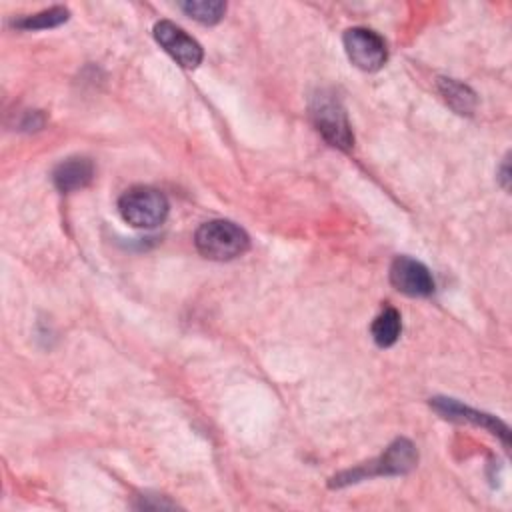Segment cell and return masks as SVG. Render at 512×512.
Segmentation results:
<instances>
[{"label": "cell", "mask_w": 512, "mask_h": 512, "mask_svg": "<svg viewBox=\"0 0 512 512\" xmlns=\"http://www.w3.org/2000/svg\"><path fill=\"white\" fill-rule=\"evenodd\" d=\"M194 244L204 258L224 262L242 256L250 246V238L230 220H210L198 226Z\"/></svg>", "instance_id": "6da1fadb"}, {"label": "cell", "mask_w": 512, "mask_h": 512, "mask_svg": "<svg viewBox=\"0 0 512 512\" xmlns=\"http://www.w3.org/2000/svg\"><path fill=\"white\" fill-rule=\"evenodd\" d=\"M118 210L130 226L150 230L166 220L170 204L160 190L150 186H134L120 196Z\"/></svg>", "instance_id": "7a4b0ae2"}, {"label": "cell", "mask_w": 512, "mask_h": 512, "mask_svg": "<svg viewBox=\"0 0 512 512\" xmlns=\"http://www.w3.org/2000/svg\"><path fill=\"white\" fill-rule=\"evenodd\" d=\"M310 114L316 130L324 136L328 144L340 150H350L354 146V134L346 110L332 92H318L312 98Z\"/></svg>", "instance_id": "3957f363"}, {"label": "cell", "mask_w": 512, "mask_h": 512, "mask_svg": "<svg viewBox=\"0 0 512 512\" xmlns=\"http://www.w3.org/2000/svg\"><path fill=\"white\" fill-rule=\"evenodd\" d=\"M418 462V452L414 444L406 438L394 440L382 456H378L372 462H366L364 466H358L350 472H344L330 482V486H346L360 482L366 476H382V474H406L410 472Z\"/></svg>", "instance_id": "277c9868"}, {"label": "cell", "mask_w": 512, "mask_h": 512, "mask_svg": "<svg viewBox=\"0 0 512 512\" xmlns=\"http://www.w3.org/2000/svg\"><path fill=\"white\" fill-rule=\"evenodd\" d=\"M342 40H344V50L356 68L374 72L384 66L388 58V50H386L384 38L378 32L356 26V28H348Z\"/></svg>", "instance_id": "5b68a950"}, {"label": "cell", "mask_w": 512, "mask_h": 512, "mask_svg": "<svg viewBox=\"0 0 512 512\" xmlns=\"http://www.w3.org/2000/svg\"><path fill=\"white\" fill-rule=\"evenodd\" d=\"M154 38L182 68H196L204 58L202 46L170 20L154 24Z\"/></svg>", "instance_id": "8992f818"}, {"label": "cell", "mask_w": 512, "mask_h": 512, "mask_svg": "<svg viewBox=\"0 0 512 512\" xmlns=\"http://www.w3.org/2000/svg\"><path fill=\"white\" fill-rule=\"evenodd\" d=\"M390 282L398 292L414 298L430 296L434 292V278L430 270L410 256L394 258L390 266Z\"/></svg>", "instance_id": "52a82bcc"}, {"label": "cell", "mask_w": 512, "mask_h": 512, "mask_svg": "<svg viewBox=\"0 0 512 512\" xmlns=\"http://www.w3.org/2000/svg\"><path fill=\"white\" fill-rule=\"evenodd\" d=\"M430 404L434 406L436 412H440L444 418L448 420H458V422H472L476 426H482L486 430H490L492 434H496L498 438H502L504 446L510 444V432L508 426L504 422H500L496 416L472 410L460 402H456L454 398H432Z\"/></svg>", "instance_id": "ba28073f"}, {"label": "cell", "mask_w": 512, "mask_h": 512, "mask_svg": "<svg viewBox=\"0 0 512 512\" xmlns=\"http://www.w3.org/2000/svg\"><path fill=\"white\" fill-rule=\"evenodd\" d=\"M92 178H94V166L88 158H82V156L60 162L52 172L54 186L60 192H76L80 188H86L92 182Z\"/></svg>", "instance_id": "9c48e42d"}, {"label": "cell", "mask_w": 512, "mask_h": 512, "mask_svg": "<svg viewBox=\"0 0 512 512\" xmlns=\"http://www.w3.org/2000/svg\"><path fill=\"white\" fill-rule=\"evenodd\" d=\"M372 338L380 348H388L392 344H396V340L400 338L402 332V320H400V312L392 306H386L372 322Z\"/></svg>", "instance_id": "30bf717a"}, {"label": "cell", "mask_w": 512, "mask_h": 512, "mask_svg": "<svg viewBox=\"0 0 512 512\" xmlns=\"http://www.w3.org/2000/svg\"><path fill=\"white\" fill-rule=\"evenodd\" d=\"M438 88L444 100L458 112V114H472L476 106V94L462 82L452 78H438Z\"/></svg>", "instance_id": "8fae6325"}, {"label": "cell", "mask_w": 512, "mask_h": 512, "mask_svg": "<svg viewBox=\"0 0 512 512\" xmlns=\"http://www.w3.org/2000/svg\"><path fill=\"white\" fill-rule=\"evenodd\" d=\"M180 8L200 24H216L226 12V4L220 0H188Z\"/></svg>", "instance_id": "7c38bea8"}, {"label": "cell", "mask_w": 512, "mask_h": 512, "mask_svg": "<svg viewBox=\"0 0 512 512\" xmlns=\"http://www.w3.org/2000/svg\"><path fill=\"white\" fill-rule=\"evenodd\" d=\"M68 8L64 6H52L48 10H42L32 16H24L22 20H16L14 26L22 30H44V28H54L60 26L62 22L68 20Z\"/></svg>", "instance_id": "4fadbf2b"}, {"label": "cell", "mask_w": 512, "mask_h": 512, "mask_svg": "<svg viewBox=\"0 0 512 512\" xmlns=\"http://www.w3.org/2000/svg\"><path fill=\"white\" fill-rule=\"evenodd\" d=\"M500 180H502V186L504 190H508V184H510V170H508V158L502 162V168H500Z\"/></svg>", "instance_id": "5bb4252c"}]
</instances>
